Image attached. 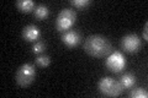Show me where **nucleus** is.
Listing matches in <instances>:
<instances>
[{
    "instance_id": "7ed1b4c3",
    "label": "nucleus",
    "mask_w": 148,
    "mask_h": 98,
    "mask_svg": "<svg viewBox=\"0 0 148 98\" xmlns=\"http://www.w3.org/2000/svg\"><path fill=\"white\" fill-rule=\"evenodd\" d=\"M36 77V69L31 63L22 64L15 74V80L18 86L26 87L34 82Z\"/></svg>"
},
{
    "instance_id": "dca6fc26",
    "label": "nucleus",
    "mask_w": 148,
    "mask_h": 98,
    "mask_svg": "<svg viewBox=\"0 0 148 98\" xmlns=\"http://www.w3.org/2000/svg\"><path fill=\"white\" fill-rule=\"evenodd\" d=\"M143 39L147 41L148 39V22L145 23V26H143Z\"/></svg>"
},
{
    "instance_id": "f8f14e48",
    "label": "nucleus",
    "mask_w": 148,
    "mask_h": 98,
    "mask_svg": "<svg viewBox=\"0 0 148 98\" xmlns=\"http://www.w3.org/2000/svg\"><path fill=\"white\" fill-rule=\"evenodd\" d=\"M130 97H132V98H147L148 92H147V90H145V88L137 87V88H133V90L130 92Z\"/></svg>"
},
{
    "instance_id": "0eeeda50",
    "label": "nucleus",
    "mask_w": 148,
    "mask_h": 98,
    "mask_svg": "<svg viewBox=\"0 0 148 98\" xmlns=\"http://www.w3.org/2000/svg\"><path fill=\"white\" fill-rule=\"evenodd\" d=\"M61 39L64 44H66L68 48H73V47H77L78 44L80 43V34L78 33L77 31L74 30H69L63 32V34L61 37Z\"/></svg>"
},
{
    "instance_id": "6e6552de",
    "label": "nucleus",
    "mask_w": 148,
    "mask_h": 98,
    "mask_svg": "<svg viewBox=\"0 0 148 98\" xmlns=\"http://www.w3.org/2000/svg\"><path fill=\"white\" fill-rule=\"evenodd\" d=\"M22 37L27 42H37L41 37V31L36 25H27L22 30Z\"/></svg>"
},
{
    "instance_id": "4468645a",
    "label": "nucleus",
    "mask_w": 148,
    "mask_h": 98,
    "mask_svg": "<svg viewBox=\"0 0 148 98\" xmlns=\"http://www.w3.org/2000/svg\"><path fill=\"white\" fill-rule=\"evenodd\" d=\"M46 49V43L42 41H37L32 45V53L34 54H42Z\"/></svg>"
},
{
    "instance_id": "39448f33",
    "label": "nucleus",
    "mask_w": 148,
    "mask_h": 98,
    "mask_svg": "<svg viewBox=\"0 0 148 98\" xmlns=\"http://www.w3.org/2000/svg\"><path fill=\"white\" fill-rule=\"evenodd\" d=\"M105 65L110 71L120 72L126 66V58L121 52H114L108 55V59L105 62Z\"/></svg>"
},
{
    "instance_id": "f257e3e1",
    "label": "nucleus",
    "mask_w": 148,
    "mask_h": 98,
    "mask_svg": "<svg viewBox=\"0 0 148 98\" xmlns=\"http://www.w3.org/2000/svg\"><path fill=\"white\" fill-rule=\"evenodd\" d=\"M84 50L95 58H104L108 57L112 50L111 42L104 36L100 34H91L86 37L84 42Z\"/></svg>"
},
{
    "instance_id": "423d86ee",
    "label": "nucleus",
    "mask_w": 148,
    "mask_h": 98,
    "mask_svg": "<svg viewBox=\"0 0 148 98\" xmlns=\"http://www.w3.org/2000/svg\"><path fill=\"white\" fill-rule=\"evenodd\" d=\"M121 47L125 52L127 53H137L142 47V41L136 33H128L122 37L121 39Z\"/></svg>"
},
{
    "instance_id": "9d476101",
    "label": "nucleus",
    "mask_w": 148,
    "mask_h": 98,
    "mask_svg": "<svg viewBox=\"0 0 148 98\" xmlns=\"http://www.w3.org/2000/svg\"><path fill=\"white\" fill-rule=\"evenodd\" d=\"M15 5L21 12H30L36 7L35 3L32 0H18V1L15 3Z\"/></svg>"
},
{
    "instance_id": "ddd939ff",
    "label": "nucleus",
    "mask_w": 148,
    "mask_h": 98,
    "mask_svg": "<svg viewBox=\"0 0 148 98\" xmlns=\"http://www.w3.org/2000/svg\"><path fill=\"white\" fill-rule=\"evenodd\" d=\"M49 63H51V58L48 57V55L40 54L38 57L36 58V64L38 65V66H41V68H46V66H48Z\"/></svg>"
},
{
    "instance_id": "f03ea898",
    "label": "nucleus",
    "mask_w": 148,
    "mask_h": 98,
    "mask_svg": "<svg viewBox=\"0 0 148 98\" xmlns=\"http://www.w3.org/2000/svg\"><path fill=\"white\" fill-rule=\"evenodd\" d=\"M98 87H99V91L106 97H117L123 91L121 83L110 76L100 78Z\"/></svg>"
},
{
    "instance_id": "1a4fd4ad",
    "label": "nucleus",
    "mask_w": 148,
    "mask_h": 98,
    "mask_svg": "<svg viewBox=\"0 0 148 98\" xmlns=\"http://www.w3.org/2000/svg\"><path fill=\"white\" fill-rule=\"evenodd\" d=\"M119 82L121 83L123 90L125 88H131L136 83V76L133 75V74H131V72H126V74H123V75L121 76V78H120Z\"/></svg>"
},
{
    "instance_id": "20e7f679",
    "label": "nucleus",
    "mask_w": 148,
    "mask_h": 98,
    "mask_svg": "<svg viewBox=\"0 0 148 98\" xmlns=\"http://www.w3.org/2000/svg\"><path fill=\"white\" fill-rule=\"evenodd\" d=\"M75 20H77V12L72 7H64L57 16L56 28L59 32H66L75 23Z\"/></svg>"
},
{
    "instance_id": "2eb2a0df",
    "label": "nucleus",
    "mask_w": 148,
    "mask_h": 98,
    "mask_svg": "<svg viewBox=\"0 0 148 98\" xmlns=\"http://www.w3.org/2000/svg\"><path fill=\"white\" fill-rule=\"evenodd\" d=\"M71 4L78 9H85L88 5H90V0H72Z\"/></svg>"
},
{
    "instance_id": "9b49d317",
    "label": "nucleus",
    "mask_w": 148,
    "mask_h": 98,
    "mask_svg": "<svg viewBox=\"0 0 148 98\" xmlns=\"http://www.w3.org/2000/svg\"><path fill=\"white\" fill-rule=\"evenodd\" d=\"M34 15L36 18H38V20H45V18H47L48 15H49V10L48 7L45 5V4H40V5H37L34 10Z\"/></svg>"
}]
</instances>
